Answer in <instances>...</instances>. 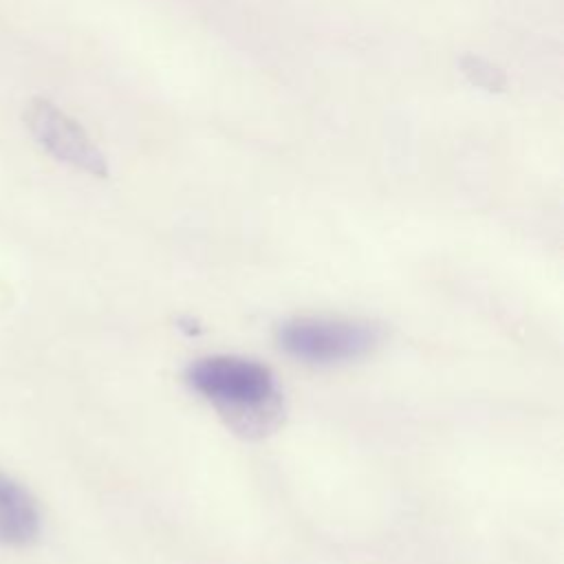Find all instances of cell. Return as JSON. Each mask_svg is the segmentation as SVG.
<instances>
[{
	"instance_id": "1",
	"label": "cell",
	"mask_w": 564,
	"mask_h": 564,
	"mask_svg": "<svg viewBox=\"0 0 564 564\" xmlns=\"http://www.w3.org/2000/svg\"><path fill=\"white\" fill-rule=\"evenodd\" d=\"M185 381L207 399L227 425L247 436H264L282 421V397L269 366L238 357H200L185 370Z\"/></svg>"
},
{
	"instance_id": "5",
	"label": "cell",
	"mask_w": 564,
	"mask_h": 564,
	"mask_svg": "<svg viewBox=\"0 0 564 564\" xmlns=\"http://www.w3.org/2000/svg\"><path fill=\"white\" fill-rule=\"evenodd\" d=\"M458 66H460V73L465 75V79L476 88H482L487 93H502L507 88L505 70L480 55L465 53L458 59Z\"/></svg>"
},
{
	"instance_id": "4",
	"label": "cell",
	"mask_w": 564,
	"mask_h": 564,
	"mask_svg": "<svg viewBox=\"0 0 564 564\" xmlns=\"http://www.w3.org/2000/svg\"><path fill=\"white\" fill-rule=\"evenodd\" d=\"M42 516L35 498L0 471V544L29 546L40 538Z\"/></svg>"
},
{
	"instance_id": "3",
	"label": "cell",
	"mask_w": 564,
	"mask_h": 564,
	"mask_svg": "<svg viewBox=\"0 0 564 564\" xmlns=\"http://www.w3.org/2000/svg\"><path fill=\"white\" fill-rule=\"evenodd\" d=\"M24 123L31 137L59 163L97 178L108 176V161L93 143L88 132L53 101L35 97L24 110Z\"/></svg>"
},
{
	"instance_id": "2",
	"label": "cell",
	"mask_w": 564,
	"mask_h": 564,
	"mask_svg": "<svg viewBox=\"0 0 564 564\" xmlns=\"http://www.w3.org/2000/svg\"><path fill=\"white\" fill-rule=\"evenodd\" d=\"M383 326L370 319L302 315L282 322L275 330L278 346L308 364H337L366 357L383 341Z\"/></svg>"
}]
</instances>
